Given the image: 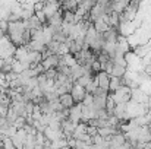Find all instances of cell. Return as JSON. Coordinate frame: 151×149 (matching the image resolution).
<instances>
[{
    "instance_id": "obj_1",
    "label": "cell",
    "mask_w": 151,
    "mask_h": 149,
    "mask_svg": "<svg viewBox=\"0 0 151 149\" xmlns=\"http://www.w3.org/2000/svg\"><path fill=\"white\" fill-rule=\"evenodd\" d=\"M69 94L72 95V98H73V102H75V104H82V101H84L85 95H87L85 89H84V88H81L79 85H76L75 82H73L72 89H70V92H69Z\"/></svg>"
},
{
    "instance_id": "obj_2",
    "label": "cell",
    "mask_w": 151,
    "mask_h": 149,
    "mask_svg": "<svg viewBox=\"0 0 151 149\" xmlns=\"http://www.w3.org/2000/svg\"><path fill=\"white\" fill-rule=\"evenodd\" d=\"M59 10H60V3H59V1H53V0H51V1H44V9H43V12H44L47 21L50 19L51 16H54Z\"/></svg>"
},
{
    "instance_id": "obj_3",
    "label": "cell",
    "mask_w": 151,
    "mask_h": 149,
    "mask_svg": "<svg viewBox=\"0 0 151 149\" xmlns=\"http://www.w3.org/2000/svg\"><path fill=\"white\" fill-rule=\"evenodd\" d=\"M82 115V104H75L72 108H69V121L73 124H78Z\"/></svg>"
},
{
    "instance_id": "obj_4",
    "label": "cell",
    "mask_w": 151,
    "mask_h": 149,
    "mask_svg": "<svg viewBox=\"0 0 151 149\" xmlns=\"http://www.w3.org/2000/svg\"><path fill=\"white\" fill-rule=\"evenodd\" d=\"M59 60H60V57L59 56H56V54H53L50 57H47L46 60H41V66H43V69L44 70H49V69H56L57 67V64H59Z\"/></svg>"
},
{
    "instance_id": "obj_5",
    "label": "cell",
    "mask_w": 151,
    "mask_h": 149,
    "mask_svg": "<svg viewBox=\"0 0 151 149\" xmlns=\"http://www.w3.org/2000/svg\"><path fill=\"white\" fill-rule=\"evenodd\" d=\"M117 37H119L117 28H109V29L103 34V40H104V43H109V44H116Z\"/></svg>"
},
{
    "instance_id": "obj_6",
    "label": "cell",
    "mask_w": 151,
    "mask_h": 149,
    "mask_svg": "<svg viewBox=\"0 0 151 149\" xmlns=\"http://www.w3.org/2000/svg\"><path fill=\"white\" fill-rule=\"evenodd\" d=\"M97 82H99V88L103 91H107L109 92V83H110V76L106 73V72H100L97 76Z\"/></svg>"
},
{
    "instance_id": "obj_7",
    "label": "cell",
    "mask_w": 151,
    "mask_h": 149,
    "mask_svg": "<svg viewBox=\"0 0 151 149\" xmlns=\"http://www.w3.org/2000/svg\"><path fill=\"white\" fill-rule=\"evenodd\" d=\"M10 110H13V113L18 115V117H27V113H25V102H16V101H12L10 105H9Z\"/></svg>"
},
{
    "instance_id": "obj_8",
    "label": "cell",
    "mask_w": 151,
    "mask_h": 149,
    "mask_svg": "<svg viewBox=\"0 0 151 149\" xmlns=\"http://www.w3.org/2000/svg\"><path fill=\"white\" fill-rule=\"evenodd\" d=\"M137 142H141V143H148L151 142V135H150V129L145 126V127H139V132H138V139Z\"/></svg>"
},
{
    "instance_id": "obj_9",
    "label": "cell",
    "mask_w": 151,
    "mask_h": 149,
    "mask_svg": "<svg viewBox=\"0 0 151 149\" xmlns=\"http://www.w3.org/2000/svg\"><path fill=\"white\" fill-rule=\"evenodd\" d=\"M59 102H60V105L63 107V108H72L73 105H75V102H73V98H72V95L70 94H65V95H60L59 97Z\"/></svg>"
},
{
    "instance_id": "obj_10",
    "label": "cell",
    "mask_w": 151,
    "mask_h": 149,
    "mask_svg": "<svg viewBox=\"0 0 151 149\" xmlns=\"http://www.w3.org/2000/svg\"><path fill=\"white\" fill-rule=\"evenodd\" d=\"M122 86V79L120 78H113L110 76V83H109V94L116 92L119 88Z\"/></svg>"
},
{
    "instance_id": "obj_11",
    "label": "cell",
    "mask_w": 151,
    "mask_h": 149,
    "mask_svg": "<svg viewBox=\"0 0 151 149\" xmlns=\"http://www.w3.org/2000/svg\"><path fill=\"white\" fill-rule=\"evenodd\" d=\"M27 56H28V50H27V47H16L13 58L18 60V61H25V60H27Z\"/></svg>"
},
{
    "instance_id": "obj_12",
    "label": "cell",
    "mask_w": 151,
    "mask_h": 149,
    "mask_svg": "<svg viewBox=\"0 0 151 149\" xmlns=\"http://www.w3.org/2000/svg\"><path fill=\"white\" fill-rule=\"evenodd\" d=\"M93 79H94V78H91V76L82 75L81 78H78V79L75 81V83H76V85H79L81 88H84V89H85V88H87V86H88V85L93 82Z\"/></svg>"
},
{
    "instance_id": "obj_13",
    "label": "cell",
    "mask_w": 151,
    "mask_h": 149,
    "mask_svg": "<svg viewBox=\"0 0 151 149\" xmlns=\"http://www.w3.org/2000/svg\"><path fill=\"white\" fill-rule=\"evenodd\" d=\"M126 72H128V69H123V67H120V66L113 64V70H111V75H110V76H113V78H120V79H122Z\"/></svg>"
},
{
    "instance_id": "obj_14",
    "label": "cell",
    "mask_w": 151,
    "mask_h": 149,
    "mask_svg": "<svg viewBox=\"0 0 151 149\" xmlns=\"http://www.w3.org/2000/svg\"><path fill=\"white\" fill-rule=\"evenodd\" d=\"M60 60H62V61H63V64H65V66H68V67H73L75 64H78V63H76V60H75V57H73L72 54H66V56L60 57Z\"/></svg>"
},
{
    "instance_id": "obj_15",
    "label": "cell",
    "mask_w": 151,
    "mask_h": 149,
    "mask_svg": "<svg viewBox=\"0 0 151 149\" xmlns=\"http://www.w3.org/2000/svg\"><path fill=\"white\" fill-rule=\"evenodd\" d=\"M91 70H93L94 75H99L101 72V63L99 60H94V61L91 63Z\"/></svg>"
},
{
    "instance_id": "obj_16",
    "label": "cell",
    "mask_w": 151,
    "mask_h": 149,
    "mask_svg": "<svg viewBox=\"0 0 151 149\" xmlns=\"http://www.w3.org/2000/svg\"><path fill=\"white\" fill-rule=\"evenodd\" d=\"M46 136L43 135V133H37L35 135V145H40V146H43L44 143H46Z\"/></svg>"
},
{
    "instance_id": "obj_17",
    "label": "cell",
    "mask_w": 151,
    "mask_h": 149,
    "mask_svg": "<svg viewBox=\"0 0 151 149\" xmlns=\"http://www.w3.org/2000/svg\"><path fill=\"white\" fill-rule=\"evenodd\" d=\"M44 75H46V78H47V79L54 81V79H56V76H57V70H56V69H49V70H46V72H44Z\"/></svg>"
},
{
    "instance_id": "obj_18",
    "label": "cell",
    "mask_w": 151,
    "mask_h": 149,
    "mask_svg": "<svg viewBox=\"0 0 151 149\" xmlns=\"http://www.w3.org/2000/svg\"><path fill=\"white\" fill-rule=\"evenodd\" d=\"M25 113H27V115H32V113H34V104L29 101V102H25Z\"/></svg>"
},
{
    "instance_id": "obj_19",
    "label": "cell",
    "mask_w": 151,
    "mask_h": 149,
    "mask_svg": "<svg viewBox=\"0 0 151 149\" xmlns=\"http://www.w3.org/2000/svg\"><path fill=\"white\" fill-rule=\"evenodd\" d=\"M3 149H15L12 140H10V138H6V136H4V139H3Z\"/></svg>"
},
{
    "instance_id": "obj_20",
    "label": "cell",
    "mask_w": 151,
    "mask_h": 149,
    "mask_svg": "<svg viewBox=\"0 0 151 149\" xmlns=\"http://www.w3.org/2000/svg\"><path fill=\"white\" fill-rule=\"evenodd\" d=\"M7 29H9V22L7 21H0V31L6 35L7 34Z\"/></svg>"
},
{
    "instance_id": "obj_21",
    "label": "cell",
    "mask_w": 151,
    "mask_h": 149,
    "mask_svg": "<svg viewBox=\"0 0 151 149\" xmlns=\"http://www.w3.org/2000/svg\"><path fill=\"white\" fill-rule=\"evenodd\" d=\"M85 133H87L88 136L94 138V136L97 135V127H91V126H87V130H85Z\"/></svg>"
},
{
    "instance_id": "obj_22",
    "label": "cell",
    "mask_w": 151,
    "mask_h": 149,
    "mask_svg": "<svg viewBox=\"0 0 151 149\" xmlns=\"http://www.w3.org/2000/svg\"><path fill=\"white\" fill-rule=\"evenodd\" d=\"M91 148L93 149H109L110 148V142H106V140H104L101 145H93Z\"/></svg>"
},
{
    "instance_id": "obj_23",
    "label": "cell",
    "mask_w": 151,
    "mask_h": 149,
    "mask_svg": "<svg viewBox=\"0 0 151 149\" xmlns=\"http://www.w3.org/2000/svg\"><path fill=\"white\" fill-rule=\"evenodd\" d=\"M44 9V1H35L34 3V12H41Z\"/></svg>"
},
{
    "instance_id": "obj_24",
    "label": "cell",
    "mask_w": 151,
    "mask_h": 149,
    "mask_svg": "<svg viewBox=\"0 0 151 149\" xmlns=\"http://www.w3.org/2000/svg\"><path fill=\"white\" fill-rule=\"evenodd\" d=\"M104 142V139L101 138V136H99V135H96L94 138H93V145H101Z\"/></svg>"
},
{
    "instance_id": "obj_25",
    "label": "cell",
    "mask_w": 151,
    "mask_h": 149,
    "mask_svg": "<svg viewBox=\"0 0 151 149\" xmlns=\"http://www.w3.org/2000/svg\"><path fill=\"white\" fill-rule=\"evenodd\" d=\"M34 149H44V148H43V146H40V145H35V148Z\"/></svg>"
},
{
    "instance_id": "obj_26",
    "label": "cell",
    "mask_w": 151,
    "mask_h": 149,
    "mask_svg": "<svg viewBox=\"0 0 151 149\" xmlns=\"http://www.w3.org/2000/svg\"><path fill=\"white\" fill-rule=\"evenodd\" d=\"M147 127H148V129H151V121L148 123V126H147Z\"/></svg>"
}]
</instances>
